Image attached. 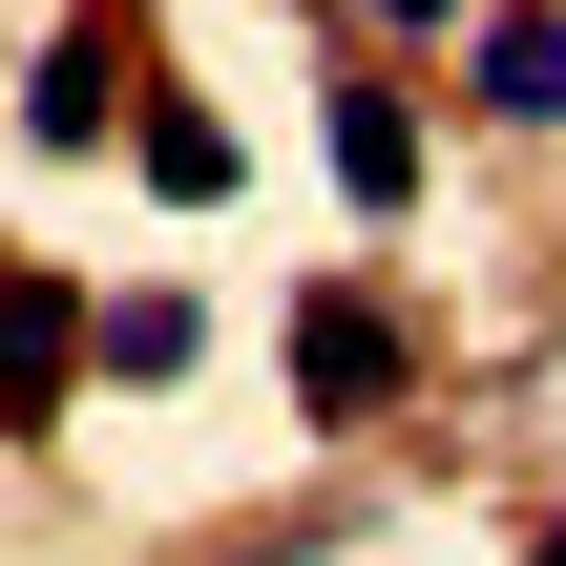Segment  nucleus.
Instances as JSON below:
<instances>
[{
    "label": "nucleus",
    "mask_w": 566,
    "mask_h": 566,
    "mask_svg": "<svg viewBox=\"0 0 566 566\" xmlns=\"http://www.w3.org/2000/svg\"><path fill=\"white\" fill-rule=\"evenodd\" d=\"M84 357H105V294H84V273H42V252H0V441H42Z\"/></svg>",
    "instance_id": "1"
},
{
    "label": "nucleus",
    "mask_w": 566,
    "mask_h": 566,
    "mask_svg": "<svg viewBox=\"0 0 566 566\" xmlns=\"http://www.w3.org/2000/svg\"><path fill=\"white\" fill-rule=\"evenodd\" d=\"M294 399L315 420H399V315L336 273V294H294Z\"/></svg>",
    "instance_id": "2"
},
{
    "label": "nucleus",
    "mask_w": 566,
    "mask_h": 566,
    "mask_svg": "<svg viewBox=\"0 0 566 566\" xmlns=\"http://www.w3.org/2000/svg\"><path fill=\"white\" fill-rule=\"evenodd\" d=\"M105 126H126V63H105V21H63V42L21 63V147H42V168H84Z\"/></svg>",
    "instance_id": "3"
},
{
    "label": "nucleus",
    "mask_w": 566,
    "mask_h": 566,
    "mask_svg": "<svg viewBox=\"0 0 566 566\" xmlns=\"http://www.w3.org/2000/svg\"><path fill=\"white\" fill-rule=\"evenodd\" d=\"M315 147H336V189H357V210H420V105H399V84H336V105H315Z\"/></svg>",
    "instance_id": "4"
},
{
    "label": "nucleus",
    "mask_w": 566,
    "mask_h": 566,
    "mask_svg": "<svg viewBox=\"0 0 566 566\" xmlns=\"http://www.w3.org/2000/svg\"><path fill=\"white\" fill-rule=\"evenodd\" d=\"M462 63H483V105H504V126H566V0H483V42H462Z\"/></svg>",
    "instance_id": "5"
},
{
    "label": "nucleus",
    "mask_w": 566,
    "mask_h": 566,
    "mask_svg": "<svg viewBox=\"0 0 566 566\" xmlns=\"http://www.w3.org/2000/svg\"><path fill=\"white\" fill-rule=\"evenodd\" d=\"M126 168H147L168 210H210V189H231V126H210V105H126Z\"/></svg>",
    "instance_id": "6"
},
{
    "label": "nucleus",
    "mask_w": 566,
    "mask_h": 566,
    "mask_svg": "<svg viewBox=\"0 0 566 566\" xmlns=\"http://www.w3.org/2000/svg\"><path fill=\"white\" fill-rule=\"evenodd\" d=\"M189 336H210L189 294H105V378H189Z\"/></svg>",
    "instance_id": "7"
},
{
    "label": "nucleus",
    "mask_w": 566,
    "mask_h": 566,
    "mask_svg": "<svg viewBox=\"0 0 566 566\" xmlns=\"http://www.w3.org/2000/svg\"><path fill=\"white\" fill-rule=\"evenodd\" d=\"M357 21H378V42H441V21H483V0H357Z\"/></svg>",
    "instance_id": "8"
},
{
    "label": "nucleus",
    "mask_w": 566,
    "mask_h": 566,
    "mask_svg": "<svg viewBox=\"0 0 566 566\" xmlns=\"http://www.w3.org/2000/svg\"><path fill=\"white\" fill-rule=\"evenodd\" d=\"M546 566H566V546H546Z\"/></svg>",
    "instance_id": "9"
}]
</instances>
